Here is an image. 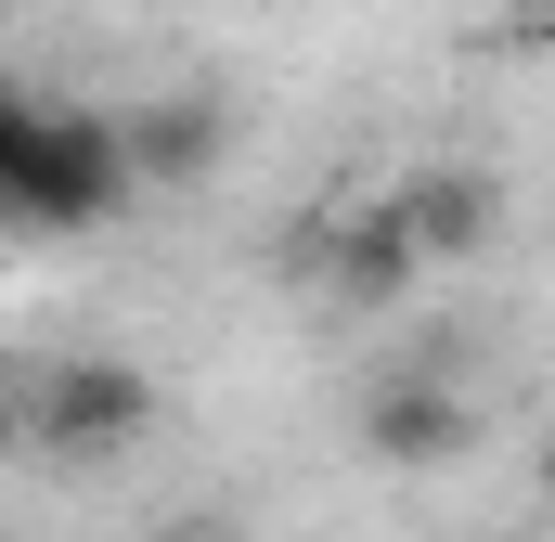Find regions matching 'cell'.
<instances>
[{
    "label": "cell",
    "instance_id": "6da1fadb",
    "mask_svg": "<svg viewBox=\"0 0 555 542\" xmlns=\"http://www.w3.org/2000/svg\"><path fill=\"white\" fill-rule=\"evenodd\" d=\"M142 181H130V130L91 117V104H13L0 91V207L39 220V233H91L117 220Z\"/></svg>",
    "mask_w": 555,
    "mask_h": 542
},
{
    "label": "cell",
    "instance_id": "7a4b0ae2",
    "mask_svg": "<svg viewBox=\"0 0 555 542\" xmlns=\"http://www.w3.org/2000/svg\"><path fill=\"white\" fill-rule=\"evenodd\" d=\"M13 413H26V452H52V465H104V452H130L142 426H155V375L117 362V349H78V362H39Z\"/></svg>",
    "mask_w": 555,
    "mask_h": 542
},
{
    "label": "cell",
    "instance_id": "3957f363",
    "mask_svg": "<svg viewBox=\"0 0 555 542\" xmlns=\"http://www.w3.org/2000/svg\"><path fill=\"white\" fill-rule=\"evenodd\" d=\"M349 439H362L388 478H439V465H465L478 413H465V388H452L439 362H388V375H362V401H349Z\"/></svg>",
    "mask_w": 555,
    "mask_h": 542
},
{
    "label": "cell",
    "instance_id": "277c9868",
    "mask_svg": "<svg viewBox=\"0 0 555 542\" xmlns=\"http://www.w3.org/2000/svg\"><path fill=\"white\" fill-rule=\"evenodd\" d=\"M310 259H323V297H336V310H401V297L426 284V246H414V220H401V194L336 207Z\"/></svg>",
    "mask_w": 555,
    "mask_h": 542
},
{
    "label": "cell",
    "instance_id": "5b68a950",
    "mask_svg": "<svg viewBox=\"0 0 555 542\" xmlns=\"http://www.w3.org/2000/svg\"><path fill=\"white\" fill-rule=\"evenodd\" d=\"M117 130H130V181L142 194H207L220 155H233V104H220V91H155Z\"/></svg>",
    "mask_w": 555,
    "mask_h": 542
},
{
    "label": "cell",
    "instance_id": "8992f818",
    "mask_svg": "<svg viewBox=\"0 0 555 542\" xmlns=\"http://www.w3.org/2000/svg\"><path fill=\"white\" fill-rule=\"evenodd\" d=\"M401 220H414L426 271H478L491 246H504V181H491V168H465V155H439V168L401 181Z\"/></svg>",
    "mask_w": 555,
    "mask_h": 542
},
{
    "label": "cell",
    "instance_id": "52a82bcc",
    "mask_svg": "<svg viewBox=\"0 0 555 542\" xmlns=\"http://www.w3.org/2000/svg\"><path fill=\"white\" fill-rule=\"evenodd\" d=\"M142 542H246V517H155Z\"/></svg>",
    "mask_w": 555,
    "mask_h": 542
},
{
    "label": "cell",
    "instance_id": "ba28073f",
    "mask_svg": "<svg viewBox=\"0 0 555 542\" xmlns=\"http://www.w3.org/2000/svg\"><path fill=\"white\" fill-rule=\"evenodd\" d=\"M491 13H504L517 39H555V0H491Z\"/></svg>",
    "mask_w": 555,
    "mask_h": 542
},
{
    "label": "cell",
    "instance_id": "9c48e42d",
    "mask_svg": "<svg viewBox=\"0 0 555 542\" xmlns=\"http://www.w3.org/2000/svg\"><path fill=\"white\" fill-rule=\"evenodd\" d=\"M543 504H555V439H543Z\"/></svg>",
    "mask_w": 555,
    "mask_h": 542
},
{
    "label": "cell",
    "instance_id": "30bf717a",
    "mask_svg": "<svg viewBox=\"0 0 555 542\" xmlns=\"http://www.w3.org/2000/svg\"><path fill=\"white\" fill-rule=\"evenodd\" d=\"M0 375H13V323H0Z\"/></svg>",
    "mask_w": 555,
    "mask_h": 542
},
{
    "label": "cell",
    "instance_id": "8fae6325",
    "mask_svg": "<svg viewBox=\"0 0 555 542\" xmlns=\"http://www.w3.org/2000/svg\"><path fill=\"white\" fill-rule=\"evenodd\" d=\"M504 542H555V530H504Z\"/></svg>",
    "mask_w": 555,
    "mask_h": 542
}]
</instances>
